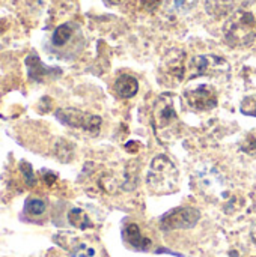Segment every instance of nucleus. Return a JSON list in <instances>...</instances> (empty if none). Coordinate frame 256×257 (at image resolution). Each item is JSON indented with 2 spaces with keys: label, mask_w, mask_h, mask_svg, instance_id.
Wrapping results in <instances>:
<instances>
[{
  "label": "nucleus",
  "mask_w": 256,
  "mask_h": 257,
  "mask_svg": "<svg viewBox=\"0 0 256 257\" xmlns=\"http://www.w3.org/2000/svg\"><path fill=\"white\" fill-rule=\"evenodd\" d=\"M240 111L246 116H255L256 117V96H246L243 101H241V105H240Z\"/></svg>",
  "instance_id": "6ab92c4d"
},
{
  "label": "nucleus",
  "mask_w": 256,
  "mask_h": 257,
  "mask_svg": "<svg viewBox=\"0 0 256 257\" xmlns=\"http://www.w3.org/2000/svg\"><path fill=\"white\" fill-rule=\"evenodd\" d=\"M201 212L192 206H181L169 211L160 220V226L164 230H186L198 224Z\"/></svg>",
  "instance_id": "39448f33"
},
{
  "label": "nucleus",
  "mask_w": 256,
  "mask_h": 257,
  "mask_svg": "<svg viewBox=\"0 0 256 257\" xmlns=\"http://www.w3.org/2000/svg\"><path fill=\"white\" fill-rule=\"evenodd\" d=\"M26 66H27V71H29V78L36 81V83H42L47 78L56 77V74L57 75L60 74V69L45 66L35 53H32V54H29L26 57Z\"/></svg>",
  "instance_id": "9d476101"
},
{
  "label": "nucleus",
  "mask_w": 256,
  "mask_h": 257,
  "mask_svg": "<svg viewBox=\"0 0 256 257\" xmlns=\"http://www.w3.org/2000/svg\"><path fill=\"white\" fill-rule=\"evenodd\" d=\"M74 35V27L71 23H65V24H60L59 27H56V30L53 32V36H51V44L54 47H63L66 45V42L72 38Z\"/></svg>",
  "instance_id": "4468645a"
},
{
  "label": "nucleus",
  "mask_w": 256,
  "mask_h": 257,
  "mask_svg": "<svg viewBox=\"0 0 256 257\" xmlns=\"http://www.w3.org/2000/svg\"><path fill=\"white\" fill-rule=\"evenodd\" d=\"M68 221L72 227L80 229V230H86V229L94 227V223L91 221L89 215L80 208H72L68 212Z\"/></svg>",
  "instance_id": "ddd939ff"
},
{
  "label": "nucleus",
  "mask_w": 256,
  "mask_h": 257,
  "mask_svg": "<svg viewBox=\"0 0 256 257\" xmlns=\"http://www.w3.org/2000/svg\"><path fill=\"white\" fill-rule=\"evenodd\" d=\"M187 72V63H186V53L180 50H172L167 53L164 57L161 66H160V74L161 80L166 84H178L184 80V75Z\"/></svg>",
  "instance_id": "423d86ee"
},
{
  "label": "nucleus",
  "mask_w": 256,
  "mask_h": 257,
  "mask_svg": "<svg viewBox=\"0 0 256 257\" xmlns=\"http://www.w3.org/2000/svg\"><path fill=\"white\" fill-rule=\"evenodd\" d=\"M184 98L196 111H208L216 108L219 104L217 90L210 84H201L195 89H187L184 92Z\"/></svg>",
  "instance_id": "0eeeda50"
},
{
  "label": "nucleus",
  "mask_w": 256,
  "mask_h": 257,
  "mask_svg": "<svg viewBox=\"0 0 256 257\" xmlns=\"http://www.w3.org/2000/svg\"><path fill=\"white\" fill-rule=\"evenodd\" d=\"M240 149H241L244 154H247V155L256 157V130L249 131V133L244 136V139L241 140Z\"/></svg>",
  "instance_id": "a211bd4d"
},
{
  "label": "nucleus",
  "mask_w": 256,
  "mask_h": 257,
  "mask_svg": "<svg viewBox=\"0 0 256 257\" xmlns=\"http://www.w3.org/2000/svg\"><path fill=\"white\" fill-rule=\"evenodd\" d=\"M152 123L157 137L161 142H170L178 134V114L174 107V96L169 93L160 95L152 107Z\"/></svg>",
  "instance_id": "7ed1b4c3"
},
{
  "label": "nucleus",
  "mask_w": 256,
  "mask_h": 257,
  "mask_svg": "<svg viewBox=\"0 0 256 257\" xmlns=\"http://www.w3.org/2000/svg\"><path fill=\"white\" fill-rule=\"evenodd\" d=\"M42 175H45V184L47 185H53L54 184V181H56V175L54 173H51V172H44L42 170Z\"/></svg>",
  "instance_id": "4be33fe9"
},
{
  "label": "nucleus",
  "mask_w": 256,
  "mask_h": 257,
  "mask_svg": "<svg viewBox=\"0 0 256 257\" xmlns=\"http://www.w3.org/2000/svg\"><path fill=\"white\" fill-rule=\"evenodd\" d=\"M252 239H253V242L256 244V224L253 226V230H252Z\"/></svg>",
  "instance_id": "b1692460"
},
{
  "label": "nucleus",
  "mask_w": 256,
  "mask_h": 257,
  "mask_svg": "<svg viewBox=\"0 0 256 257\" xmlns=\"http://www.w3.org/2000/svg\"><path fill=\"white\" fill-rule=\"evenodd\" d=\"M47 209V203L42 200V199H38V197H30L26 200V205H24V212L27 215H32V217H39L45 212Z\"/></svg>",
  "instance_id": "dca6fc26"
},
{
  "label": "nucleus",
  "mask_w": 256,
  "mask_h": 257,
  "mask_svg": "<svg viewBox=\"0 0 256 257\" xmlns=\"http://www.w3.org/2000/svg\"><path fill=\"white\" fill-rule=\"evenodd\" d=\"M164 2L167 11L172 14H186L196 5V0H164Z\"/></svg>",
  "instance_id": "f3484780"
},
{
  "label": "nucleus",
  "mask_w": 256,
  "mask_h": 257,
  "mask_svg": "<svg viewBox=\"0 0 256 257\" xmlns=\"http://www.w3.org/2000/svg\"><path fill=\"white\" fill-rule=\"evenodd\" d=\"M253 208H255V209H256V193H255V194H253Z\"/></svg>",
  "instance_id": "393cba45"
},
{
  "label": "nucleus",
  "mask_w": 256,
  "mask_h": 257,
  "mask_svg": "<svg viewBox=\"0 0 256 257\" xmlns=\"http://www.w3.org/2000/svg\"><path fill=\"white\" fill-rule=\"evenodd\" d=\"M122 238L128 247L137 251H146L151 247V239L143 236L140 227L136 223H127L122 229Z\"/></svg>",
  "instance_id": "9b49d317"
},
{
  "label": "nucleus",
  "mask_w": 256,
  "mask_h": 257,
  "mask_svg": "<svg viewBox=\"0 0 256 257\" xmlns=\"http://www.w3.org/2000/svg\"><path fill=\"white\" fill-rule=\"evenodd\" d=\"M180 172L166 155H157L149 166L146 184L154 194H170L178 187Z\"/></svg>",
  "instance_id": "f03ea898"
},
{
  "label": "nucleus",
  "mask_w": 256,
  "mask_h": 257,
  "mask_svg": "<svg viewBox=\"0 0 256 257\" xmlns=\"http://www.w3.org/2000/svg\"><path fill=\"white\" fill-rule=\"evenodd\" d=\"M161 5V0H140V9L145 12H154Z\"/></svg>",
  "instance_id": "412c9836"
},
{
  "label": "nucleus",
  "mask_w": 256,
  "mask_h": 257,
  "mask_svg": "<svg viewBox=\"0 0 256 257\" xmlns=\"http://www.w3.org/2000/svg\"><path fill=\"white\" fill-rule=\"evenodd\" d=\"M223 35L228 45L244 48L256 39V0L240 3L229 15L223 26Z\"/></svg>",
  "instance_id": "f257e3e1"
},
{
  "label": "nucleus",
  "mask_w": 256,
  "mask_h": 257,
  "mask_svg": "<svg viewBox=\"0 0 256 257\" xmlns=\"http://www.w3.org/2000/svg\"><path fill=\"white\" fill-rule=\"evenodd\" d=\"M54 242L66 250L72 257H91L94 256V250L89 248L84 242H81L77 236L62 232L54 235Z\"/></svg>",
  "instance_id": "1a4fd4ad"
},
{
  "label": "nucleus",
  "mask_w": 256,
  "mask_h": 257,
  "mask_svg": "<svg viewBox=\"0 0 256 257\" xmlns=\"http://www.w3.org/2000/svg\"><path fill=\"white\" fill-rule=\"evenodd\" d=\"M20 172L23 173V178H24V181H26V184H27L29 187H33V185L36 184V178H35V175H33V167H32V164H29V163H26V161H21V163H20Z\"/></svg>",
  "instance_id": "aec40b11"
},
{
  "label": "nucleus",
  "mask_w": 256,
  "mask_h": 257,
  "mask_svg": "<svg viewBox=\"0 0 256 257\" xmlns=\"http://www.w3.org/2000/svg\"><path fill=\"white\" fill-rule=\"evenodd\" d=\"M56 117L60 123L71 126V128H77V130H83L86 133L91 134H97L101 128V117L92 113H86L83 110L78 108H59L56 110Z\"/></svg>",
  "instance_id": "20e7f679"
},
{
  "label": "nucleus",
  "mask_w": 256,
  "mask_h": 257,
  "mask_svg": "<svg viewBox=\"0 0 256 257\" xmlns=\"http://www.w3.org/2000/svg\"><path fill=\"white\" fill-rule=\"evenodd\" d=\"M122 2H125V0H106V3H109V5H121Z\"/></svg>",
  "instance_id": "5701e85b"
},
{
  "label": "nucleus",
  "mask_w": 256,
  "mask_h": 257,
  "mask_svg": "<svg viewBox=\"0 0 256 257\" xmlns=\"http://www.w3.org/2000/svg\"><path fill=\"white\" fill-rule=\"evenodd\" d=\"M237 0H208L207 8L213 15H223L229 11H234Z\"/></svg>",
  "instance_id": "2eb2a0df"
},
{
  "label": "nucleus",
  "mask_w": 256,
  "mask_h": 257,
  "mask_svg": "<svg viewBox=\"0 0 256 257\" xmlns=\"http://www.w3.org/2000/svg\"><path fill=\"white\" fill-rule=\"evenodd\" d=\"M222 68H226V62L225 59L216 56H196L187 63V72L190 80L220 72Z\"/></svg>",
  "instance_id": "6e6552de"
},
{
  "label": "nucleus",
  "mask_w": 256,
  "mask_h": 257,
  "mask_svg": "<svg viewBox=\"0 0 256 257\" xmlns=\"http://www.w3.org/2000/svg\"><path fill=\"white\" fill-rule=\"evenodd\" d=\"M137 90H139V83L133 75L122 74L115 81V92L119 98H124V99L133 98L137 93Z\"/></svg>",
  "instance_id": "f8f14e48"
}]
</instances>
